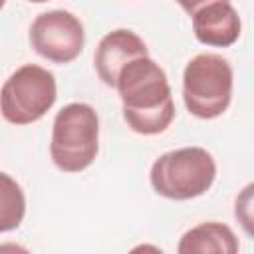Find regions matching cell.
I'll list each match as a JSON object with an SVG mask.
<instances>
[{
	"label": "cell",
	"instance_id": "9",
	"mask_svg": "<svg viewBox=\"0 0 254 254\" xmlns=\"http://www.w3.org/2000/svg\"><path fill=\"white\" fill-rule=\"evenodd\" d=\"M177 250L179 254H236L238 240L230 226L222 222H200L183 234Z\"/></svg>",
	"mask_w": 254,
	"mask_h": 254
},
{
	"label": "cell",
	"instance_id": "8",
	"mask_svg": "<svg viewBox=\"0 0 254 254\" xmlns=\"http://www.w3.org/2000/svg\"><path fill=\"white\" fill-rule=\"evenodd\" d=\"M192 32L200 44L228 48L240 38V16L228 0H216L192 16Z\"/></svg>",
	"mask_w": 254,
	"mask_h": 254
},
{
	"label": "cell",
	"instance_id": "1",
	"mask_svg": "<svg viewBox=\"0 0 254 254\" xmlns=\"http://www.w3.org/2000/svg\"><path fill=\"white\" fill-rule=\"evenodd\" d=\"M115 89L123 101V119L135 133H163L175 119L167 73L149 56L125 64L117 75Z\"/></svg>",
	"mask_w": 254,
	"mask_h": 254
},
{
	"label": "cell",
	"instance_id": "12",
	"mask_svg": "<svg viewBox=\"0 0 254 254\" xmlns=\"http://www.w3.org/2000/svg\"><path fill=\"white\" fill-rule=\"evenodd\" d=\"M189 16H192L196 10H200L202 6H206V4H210V2H216V0H175Z\"/></svg>",
	"mask_w": 254,
	"mask_h": 254
},
{
	"label": "cell",
	"instance_id": "5",
	"mask_svg": "<svg viewBox=\"0 0 254 254\" xmlns=\"http://www.w3.org/2000/svg\"><path fill=\"white\" fill-rule=\"evenodd\" d=\"M56 77L46 67L26 64L18 67L0 89V113L12 125L42 119L56 103Z\"/></svg>",
	"mask_w": 254,
	"mask_h": 254
},
{
	"label": "cell",
	"instance_id": "2",
	"mask_svg": "<svg viewBox=\"0 0 254 254\" xmlns=\"http://www.w3.org/2000/svg\"><path fill=\"white\" fill-rule=\"evenodd\" d=\"M99 149V119L91 105L69 103L54 119L50 155L54 165L64 173L87 169Z\"/></svg>",
	"mask_w": 254,
	"mask_h": 254
},
{
	"label": "cell",
	"instance_id": "4",
	"mask_svg": "<svg viewBox=\"0 0 254 254\" xmlns=\"http://www.w3.org/2000/svg\"><path fill=\"white\" fill-rule=\"evenodd\" d=\"M232 97V67L218 54L194 56L183 73V99L198 119L222 115Z\"/></svg>",
	"mask_w": 254,
	"mask_h": 254
},
{
	"label": "cell",
	"instance_id": "10",
	"mask_svg": "<svg viewBox=\"0 0 254 254\" xmlns=\"http://www.w3.org/2000/svg\"><path fill=\"white\" fill-rule=\"evenodd\" d=\"M26 214V196L22 187L0 171V232H10L20 226Z\"/></svg>",
	"mask_w": 254,
	"mask_h": 254
},
{
	"label": "cell",
	"instance_id": "14",
	"mask_svg": "<svg viewBox=\"0 0 254 254\" xmlns=\"http://www.w3.org/2000/svg\"><path fill=\"white\" fill-rule=\"evenodd\" d=\"M6 4V0H0V10H2V6Z\"/></svg>",
	"mask_w": 254,
	"mask_h": 254
},
{
	"label": "cell",
	"instance_id": "6",
	"mask_svg": "<svg viewBox=\"0 0 254 254\" xmlns=\"http://www.w3.org/2000/svg\"><path fill=\"white\" fill-rule=\"evenodd\" d=\"M85 34L81 22L67 10H50L30 26V44L46 60L54 64H69L83 50Z\"/></svg>",
	"mask_w": 254,
	"mask_h": 254
},
{
	"label": "cell",
	"instance_id": "13",
	"mask_svg": "<svg viewBox=\"0 0 254 254\" xmlns=\"http://www.w3.org/2000/svg\"><path fill=\"white\" fill-rule=\"evenodd\" d=\"M28 2H36V4H40V2H50V0H28Z\"/></svg>",
	"mask_w": 254,
	"mask_h": 254
},
{
	"label": "cell",
	"instance_id": "3",
	"mask_svg": "<svg viewBox=\"0 0 254 254\" xmlns=\"http://www.w3.org/2000/svg\"><path fill=\"white\" fill-rule=\"evenodd\" d=\"M149 177L157 194L173 200H189L212 187L216 163L202 147H183L161 155L153 163Z\"/></svg>",
	"mask_w": 254,
	"mask_h": 254
},
{
	"label": "cell",
	"instance_id": "11",
	"mask_svg": "<svg viewBox=\"0 0 254 254\" xmlns=\"http://www.w3.org/2000/svg\"><path fill=\"white\" fill-rule=\"evenodd\" d=\"M250 204H252V185H248V187L242 190V194L236 198V208H234L236 218L242 222V226L246 228L248 234H252V226H250V222H252Z\"/></svg>",
	"mask_w": 254,
	"mask_h": 254
},
{
	"label": "cell",
	"instance_id": "7",
	"mask_svg": "<svg viewBox=\"0 0 254 254\" xmlns=\"http://www.w3.org/2000/svg\"><path fill=\"white\" fill-rule=\"evenodd\" d=\"M141 56H149V54H147L145 42L135 32L125 30V28L113 30L105 34L101 42L97 44V50L93 56L95 71L105 85L115 87L121 67Z\"/></svg>",
	"mask_w": 254,
	"mask_h": 254
}]
</instances>
